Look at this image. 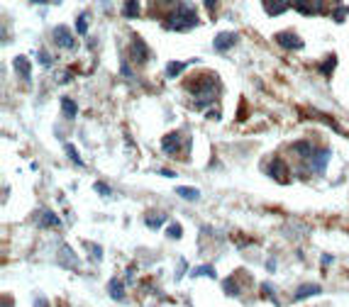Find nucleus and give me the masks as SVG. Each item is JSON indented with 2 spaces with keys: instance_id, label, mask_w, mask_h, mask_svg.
Segmentation results:
<instances>
[{
  "instance_id": "obj_1",
  "label": "nucleus",
  "mask_w": 349,
  "mask_h": 307,
  "mask_svg": "<svg viewBox=\"0 0 349 307\" xmlns=\"http://www.w3.org/2000/svg\"><path fill=\"white\" fill-rule=\"evenodd\" d=\"M188 90L195 95V100H193V108L201 110V108L213 105L215 98L220 95L222 86H220L217 76H213V73H201V76H195V78H191V81H188Z\"/></svg>"
},
{
  "instance_id": "obj_2",
  "label": "nucleus",
  "mask_w": 349,
  "mask_h": 307,
  "mask_svg": "<svg viewBox=\"0 0 349 307\" xmlns=\"http://www.w3.org/2000/svg\"><path fill=\"white\" fill-rule=\"evenodd\" d=\"M198 15H195V8L191 3H181L176 10L171 12L169 17L164 20V27L166 30H173V32H188L193 27H198Z\"/></svg>"
},
{
  "instance_id": "obj_3",
  "label": "nucleus",
  "mask_w": 349,
  "mask_h": 307,
  "mask_svg": "<svg viewBox=\"0 0 349 307\" xmlns=\"http://www.w3.org/2000/svg\"><path fill=\"white\" fill-rule=\"evenodd\" d=\"M130 59L135 61V64H146L149 61V44H144V39L139 37V34H132V39H130Z\"/></svg>"
},
{
  "instance_id": "obj_4",
  "label": "nucleus",
  "mask_w": 349,
  "mask_h": 307,
  "mask_svg": "<svg viewBox=\"0 0 349 307\" xmlns=\"http://www.w3.org/2000/svg\"><path fill=\"white\" fill-rule=\"evenodd\" d=\"M273 42L279 44L281 49H288V52H298V49H303V39L298 37V34L293 32V30H286V32H276L273 37Z\"/></svg>"
},
{
  "instance_id": "obj_5",
  "label": "nucleus",
  "mask_w": 349,
  "mask_h": 307,
  "mask_svg": "<svg viewBox=\"0 0 349 307\" xmlns=\"http://www.w3.org/2000/svg\"><path fill=\"white\" fill-rule=\"evenodd\" d=\"M52 39H54V44H59L61 49H76V37H73V32L68 30L66 24H57V27L52 30Z\"/></svg>"
},
{
  "instance_id": "obj_6",
  "label": "nucleus",
  "mask_w": 349,
  "mask_h": 307,
  "mask_svg": "<svg viewBox=\"0 0 349 307\" xmlns=\"http://www.w3.org/2000/svg\"><path fill=\"white\" fill-rule=\"evenodd\" d=\"M264 171L269 178H273L276 183H288V168H286V161L283 159H271L269 164L264 166Z\"/></svg>"
},
{
  "instance_id": "obj_7",
  "label": "nucleus",
  "mask_w": 349,
  "mask_h": 307,
  "mask_svg": "<svg viewBox=\"0 0 349 307\" xmlns=\"http://www.w3.org/2000/svg\"><path fill=\"white\" fill-rule=\"evenodd\" d=\"M183 134L181 132H169L164 139H161V151L166 154V156H176V154L183 149Z\"/></svg>"
},
{
  "instance_id": "obj_8",
  "label": "nucleus",
  "mask_w": 349,
  "mask_h": 307,
  "mask_svg": "<svg viewBox=\"0 0 349 307\" xmlns=\"http://www.w3.org/2000/svg\"><path fill=\"white\" fill-rule=\"evenodd\" d=\"M327 164H330V149H315V154L308 159V166L315 175H322L327 171Z\"/></svg>"
},
{
  "instance_id": "obj_9",
  "label": "nucleus",
  "mask_w": 349,
  "mask_h": 307,
  "mask_svg": "<svg viewBox=\"0 0 349 307\" xmlns=\"http://www.w3.org/2000/svg\"><path fill=\"white\" fill-rule=\"evenodd\" d=\"M237 44H239V34L237 32H217L213 39L215 52H220V54H222V52H230Z\"/></svg>"
},
{
  "instance_id": "obj_10",
  "label": "nucleus",
  "mask_w": 349,
  "mask_h": 307,
  "mask_svg": "<svg viewBox=\"0 0 349 307\" xmlns=\"http://www.w3.org/2000/svg\"><path fill=\"white\" fill-rule=\"evenodd\" d=\"M293 8L301 15H322L325 12V0H293Z\"/></svg>"
},
{
  "instance_id": "obj_11",
  "label": "nucleus",
  "mask_w": 349,
  "mask_h": 307,
  "mask_svg": "<svg viewBox=\"0 0 349 307\" xmlns=\"http://www.w3.org/2000/svg\"><path fill=\"white\" fill-rule=\"evenodd\" d=\"M12 68H15V73L22 78L24 83L32 81V64H30L27 56H15V59H12Z\"/></svg>"
},
{
  "instance_id": "obj_12",
  "label": "nucleus",
  "mask_w": 349,
  "mask_h": 307,
  "mask_svg": "<svg viewBox=\"0 0 349 307\" xmlns=\"http://www.w3.org/2000/svg\"><path fill=\"white\" fill-rule=\"evenodd\" d=\"M288 8H293V0H264V10H266V15H271V17L283 15Z\"/></svg>"
},
{
  "instance_id": "obj_13",
  "label": "nucleus",
  "mask_w": 349,
  "mask_h": 307,
  "mask_svg": "<svg viewBox=\"0 0 349 307\" xmlns=\"http://www.w3.org/2000/svg\"><path fill=\"white\" fill-rule=\"evenodd\" d=\"M320 293H322V285H317V283H305V285H301V288L295 290V295H293V302H303L305 297L320 295Z\"/></svg>"
},
{
  "instance_id": "obj_14",
  "label": "nucleus",
  "mask_w": 349,
  "mask_h": 307,
  "mask_svg": "<svg viewBox=\"0 0 349 307\" xmlns=\"http://www.w3.org/2000/svg\"><path fill=\"white\" fill-rule=\"evenodd\" d=\"M37 227H42V229H49V227H61V219H59L52 210H42V212H39V219H37Z\"/></svg>"
},
{
  "instance_id": "obj_15",
  "label": "nucleus",
  "mask_w": 349,
  "mask_h": 307,
  "mask_svg": "<svg viewBox=\"0 0 349 307\" xmlns=\"http://www.w3.org/2000/svg\"><path fill=\"white\" fill-rule=\"evenodd\" d=\"M108 293H110L113 300L122 302L124 300V283L120 280V278H110V283H108Z\"/></svg>"
},
{
  "instance_id": "obj_16",
  "label": "nucleus",
  "mask_w": 349,
  "mask_h": 307,
  "mask_svg": "<svg viewBox=\"0 0 349 307\" xmlns=\"http://www.w3.org/2000/svg\"><path fill=\"white\" fill-rule=\"evenodd\" d=\"M191 64H198V61H195V59H191V61H171V64L166 66V76H169V78L181 76V73H183V71H186Z\"/></svg>"
},
{
  "instance_id": "obj_17",
  "label": "nucleus",
  "mask_w": 349,
  "mask_h": 307,
  "mask_svg": "<svg viewBox=\"0 0 349 307\" xmlns=\"http://www.w3.org/2000/svg\"><path fill=\"white\" fill-rule=\"evenodd\" d=\"M176 195L188 200V202H198L201 200V190L198 188H191V186H179L176 188Z\"/></svg>"
},
{
  "instance_id": "obj_18",
  "label": "nucleus",
  "mask_w": 349,
  "mask_h": 307,
  "mask_svg": "<svg viewBox=\"0 0 349 307\" xmlns=\"http://www.w3.org/2000/svg\"><path fill=\"white\" fill-rule=\"evenodd\" d=\"M291 149H293L295 154H298V156H301L303 161H308V159H310V156L315 154V146H313L310 142H295V144L291 146Z\"/></svg>"
},
{
  "instance_id": "obj_19",
  "label": "nucleus",
  "mask_w": 349,
  "mask_h": 307,
  "mask_svg": "<svg viewBox=\"0 0 349 307\" xmlns=\"http://www.w3.org/2000/svg\"><path fill=\"white\" fill-rule=\"evenodd\" d=\"M139 0H124L122 5V17H127V20H137L139 17Z\"/></svg>"
},
{
  "instance_id": "obj_20",
  "label": "nucleus",
  "mask_w": 349,
  "mask_h": 307,
  "mask_svg": "<svg viewBox=\"0 0 349 307\" xmlns=\"http://www.w3.org/2000/svg\"><path fill=\"white\" fill-rule=\"evenodd\" d=\"M144 222H146L149 229H159L164 222H169V215H164V212H149Z\"/></svg>"
},
{
  "instance_id": "obj_21",
  "label": "nucleus",
  "mask_w": 349,
  "mask_h": 307,
  "mask_svg": "<svg viewBox=\"0 0 349 307\" xmlns=\"http://www.w3.org/2000/svg\"><path fill=\"white\" fill-rule=\"evenodd\" d=\"M61 112H64V117H66V120H73V117L79 115V105H76V100L61 98Z\"/></svg>"
},
{
  "instance_id": "obj_22",
  "label": "nucleus",
  "mask_w": 349,
  "mask_h": 307,
  "mask_svg": "<svg viewBox=\"0 0 349 307\" xmlns=\"http://www.w3.org/2000/svg\"><path fill=\"white\" fill-rule=\"evenodd\" d=\"M222 290H225V295H230V297H239V285H237V278L235 275H227L225 280H222Z\"/></svg>"
},
{
  "instance_id": "obj_23",
  "label": "nucleus",
  "mask_w": 349,
  "mask_h": 307,
  "mask_svg": "<svg viewBox=\"0 0 349 307\" xmlns=\"http://www.w3.org/2000/svg\"><path fill=\"white\" fill-rule=\"evenodd\" d=\"M335 68H337V54H330V56L325 59V61L320 64V73L330 78L332 73H335Z\"/></svg>"
},
{
  "instance_id": "obj_24",
  "label": "nucleus",
  "mask_w": 349,
  "mask_h": 307,
  "mask_svg": "<svg viewBox=\"0 0 349 307\" xmlns=\"http://www.w3.org/2000/svg\"><path fill=\"white\" fill-rule=\"evenodd\" d=\"M64 149H66V156L73 161V166H79V168H83V166H86V164H83V159H81L79 149H76L71 142H64Z\"/></svg>"
},
{
  "instance_id": "obj_25",
  "label": "nucleus",
  "mask_w": 349,
  "mask_h": 307,
  "mask_svg": "<svg viewBox=\"0 0 349 307\" xmlns=\"http://www.w3.org/2000/svg\"><path fill=\"white\" fill-rule=\"evenodd\" d=\"M59 253L66 259V266H73V268H79V259H76V253H73V249H68L66 244H61V249H59Z\"/></svg>"
},
{
  "instance_id": "obj_26",
  "label": "nucleus",
  "mask_w": 349,
  "mask_h": 307,
  "mask_svg": "<svg viewBox=\"0 0 349 307\" xmlns=\"http://www.w3.org/2000/svg\"><path fill=\"white\" fill-rule=\"evenodd\" d=\"M201 275H208V278H217V273H215L213 266H198V268H193L191 271V278H201Z\"/></svg>"
},
{
  "instance_id": "obj_27",
  "label": "nucleus",
  "mask_w": 349,
  "mask_h": 307,
  "mask_svg": "<svg viewBox=\"0 0 349 307\" xmlns=\"http://www.w3.org/2000/svg\"><path fill=\"white\" fill-rule=\"evenodd\" d=\"M261 295L266 297V300H271L273 305H279V297H276V288L271 283H261Z\"/></svg>"
},
{
  "instance_id": "obj_28",
  "label": "nucleus",
  "mask_w": 349,
  "mask_h": 307,
  "mask_svg": "<svg viewBox=\"0 0 349 307\" xmlns=\"http://www.w3.org/2000/svg\"><path fill=\"white\" fill-rule=\"evenodd\" d=\"M166 237H169V239H181V237H183V227H181L179 222H169V227H166Z\"/></svg>"
},
{
  "instance_id": "obj_29",
  "label": "nucleus",
  "mask_w": 349,
  "mask_h": 307,
  "mask_svg": "<svg viewBox=\"0 0 349 307\" xmlns=\"http://www.w3.org/2000/svg\"><path fill=\"white\" fill-rule=\"evenodd\" d=\"M76 32L88 34V12H81L79 17H76Z\"/></svg>"
},
{
  "instance_id": "obj_30",
  "label": "nucleus",
  "mask_w": 349,
  "mask_h": 307,
  "mask_svg": "<svg viewBox=\"0 0 349 307\" xmlns=\"http://www.w3.org/2000/svg\"><path fill=\"white\" fill-rule=\"evenodd\" d=\"M37 61H39V64L44 66V68H49V66L54 64V56L49 54L46 49H39V52H37Z\"/></svg>"
},
{
  "instance_id": "obj_31",
  "label": "nucleus",
  "mask_w": 349,
  "mask_h": 307,
  "mask_svg": "<svg viewBox=\"0 0 349 307\" xmlns=\"http://www.w3.org/2000/svg\"><path fill=\"white\" fill-rule=\"evenodd\" d=\"M349 15V8H344L342 3H337V8H335V12H332V20L335 22H344V17Z\"/></svg>"
},
{
  "instance_id": "obj_32",
  "label": "nucleus",
  "mask_w": 349,
  "mask_h": 307,
  "mask_svg": "<svg viewBox=\"0 0 349 307\" xmlns=\"http://www.w3.org/2000/svg\"><path fill=\"white\" fill-rule=\"evenodd\" d=\"M93 190H95L98 195H103V197H110V195H113V188L105 186V183H95V186H93Z\"/></svg>"
},
{
  "instance_id": "obj_33",
  "label": "nucleus",
  "mask_w": 349,
  "mask_h": 307,
  "mask_svg": "<svg viewBox=\"0 0 349 307\" xmlns=\"http://www.w3.org/2000/svg\"><path fill=\"white\" fill-rule=\"evenodd\" d=\"M120 76L122 78H135V73H132V66H130V61H120Z\"/></svg>"
},
{
  "instance_id": "obj_34",
  "label": "nucleus",
  "mask_w": 349,
  "mask_h": 307,
  "mask_svg": "<svg viewBox=\"0 0 349 307\" xmlns=\"http://www.w3.org/2000/svg\"><path fill=\"white\" fill-rule=\"evenodd\" d=\"M88 251L95 256V261H103V246H98V244H88Z\"/></svg>"
},
{
  "instance_id": "obj_35",
  "label": "nucleus",
  "mask_w": 349,
  "mask_h": 307,
  "mask_svg": "<svg viewBox=\"0 0 349 307\" xmlns=\"http://www.w3.org/2000/svg\"><path fill=\"white\" fill-rule=\"evenodd\" d=\"M32 307H52V302H49L46 297L37 295V297H34V302H32Z\"/></svg>"
},
{
  "instance_id": "obj_36",
  "label": "nucleus",
  "mask_w": 349,
  "mask_h": 307,
  "mask_svg": "<svg viewBox=\"0 0 349 307\" xmlns=\"http://www.w3.org/2000/svg\"><path fill=\"white\" fill-rule=\"evenodd\" d=\"M186 266H188V263H186V259H181L179 268H176V280H181V278H183V273H186Z\"/></svg>"
},
{
  "instance_id": "obj_37",
  "label": "nucleus",
  "mask_w": 349,
  "mask_h": 307,
  "mask_svg": "<svg viewBox=\"0 0 349 307\" xmlns=\"http://www.w3.org/2000/svg\"><path fill=\"white\" fill-rule=\"evenodd\" d=\"M203 3H205V8L215 15V10H217V0H203Z\"/></svg>"
},
{
  "instance_id": "obj_38",
  "label": "nucleus",
  "mask_w": 349,
  "mask_h": 307,
  "mask_svg": "<svg viewBox=\"0 0 349 307\" xmlns=\"http://www.w3.org/2000/svg\"><path fill=\"white\" fill-rule=\"evenodd\" d=\"M159 173H161V175H166V178H176V171H171V168H161Z\"/></svg>"
},
{
  "instance_id": "obj_39",
  "label": "nucleus",
  "mask_w": 349,
  "mask_h": 307,
  "mask_svg": "<svg viewBox=\"0 0 349 307\" xmlns=\"http://www.w3.org/2000/svg\"><path fill=\"white\" fill-rule=\"evenodd\" d=\"M330 263H332V256H330V253H325V256H322V266H330Z\"/></svg>"
},
{
  "instance_id": "obj_40",
  "label": "nucleus",
  "mask_w": 349,
  "mask_h": 307,
  "mask_svg": "<svg viewBox=\"0 0 349 307\" xmlns=\"http://www.w3.org/2000/svg\"><path fill=\"white\" fill-rule=\"evenodd\" d=\"M3 307H12V302H10V297H3Z\"/></svg>"
},
{
  "instance_id": "obj_41",
  "label": "nucleus",
  "mask_w": 349,
  "mask_h": 307,
  "mask_svg": "<svg viewBox=\"0 0 349 307\" xmlns=\"http://www.w3.org/2000/svg\"><path fill=\"white\" fill-rule=\"evenodd\" d=\"M166 3H169V5H171V3H179V0H166Z\"/></svg>"
}]
</instances>
